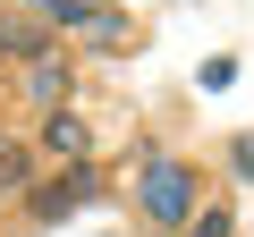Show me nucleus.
Wrapping results in <instances>:
<instances>
[{
	"label": "nucleus",
	"instance_id": "obj_1",
	"mask_svg": "<svg viewBox=\"0 0 254 237\" xmlns=\"http://www.w3.org/2000/svg\"><path fill=\"white\" fill-rule=\"evenodd\" d=\"M203 178H195V161H178V153H153L144 161V178H136V212L153 220V229H187L203 203Z\"/></svg>",
	"mask_w": 254,
	"mask_h": 237
},
{
	"label": "nucleus",
	"instance_id": "obj_2",
	"mask_svg": "<svg viewBox=\"0 0 254 237\" xmlns=\"http://www.w3.org/2000/svg\"><path fill=\"white\" fill-rule=\"evenodd\" d=\"M93 195H102V170H93V161H68L60 178H43V186L26 195V212H34V220H68V212H85Z\"/></svg>",
	"mask_w": 254,
	"mask_h": 237
},
{
	"label": "nucleus",
	"instance_id": "obj_3",
	"mask_svg": "<svg viewBox=\"0 0 254 237\" xmlns=\"http://www.w3.org/2000/svg\"><path fill=\"white\" fill-rule=\"evenodd\" d=\"M68 93H76V59L51 43V51H34L26 59V102H43V110H68Z\"/></svg>",
	"mask_w": 254,
	"mask_h": 237
},
{
	"label": "nucleus",
	"instance_id": "obj_4",
	"mask_svg": "<svg viewBox=\"0 0 254 237\" xmlns=\"http://www.w3.org/2000/svg\"><path fill=\"white\" fill-rule=\"evenodd\" d=\"M43 153H51V161H85V153H93V136H85L76 110H43Z\"/></svg>",
	"mask_w": 254,
	"mask_h": 237
},
{
	"label": "nucleus",
	"instance_id": "obj_5",
	"mask_svg": "<svg viewBox=\"0 0 254 237\" xmlns=\"http://www.w3.org/2000/svg\"><path fill=\"white\" fill-rule=\"evenodd\" d=\"M43 178H34V144H17V136H0V195H34Z\"/></svg>",
	"mask_w": 254,
	"mask_h": 237
},
{
	"label": "nucleus",
	"instance_id": "obj_6",
	"mask_svg": "<svg viewBox=\"0 0 254 237\" xmlns=\"http://www.w3.org/2000/svg\"><path fill=\"white\" fill-rule=\"evenodd\" d=\"M187 237H229V212H220V203H203V212L187 220Z\"/></svg>",
	"mask_w": 254,
	"mask_h": 237
},
{
	"label": "nucleus",
	"instance_id": "obj_7",
	"mask_svg": "<svg viewBox=\"0 0 254 237\" xmlns=\"http://www.w3.org/2000/svg\"><path fill=\"white\" fill-rule=\"evenodd\" d=\"M229 178H254V127H246V136H229Z\"/></svg>",
	"mask_w": 254,
	"mask_h": 237
},
{
	"label": "nucleus",
	"instance_id": "obj_8",
	"mask_svg": "<svg viewBox=\"0 0 254 237\" xmlns=\"http://www.w3.org/2000/svg\"><path fill=\"white\" fill-rule=\"evenodd\" d=\"M237 85V59H203V93H229Z\"/></svg>",
	"mask_w": 254,
	"mask_h": 237
},
{
	"label": "nucleus",
	"instance_id": "obj_9",
	"mask_svg": "<svg viewBox=\"0 0 254 237\" xmlns=\"http://www.w3.org/2000/svg\"><path fill=\"white\" fill-rule=\"evenodd\" d=\"M93 9H110V0H93Z\"/></svg>",
	"mask_w": 254,
	"mask_h": 237
},
{
	"label": "nucleus",
	"instance_id": "obj_10",
	"mask_svg": "<svg viewBox=\"0 0 254 237\" xmlns=\"http://www.w3.org/2000/svg\"><path fill=\"white\" fill-rule=\"evenodd\" d=\"M0 51H9V43H0Z\"/></svg>",
	"mask_w": 254,
	"mask_h": 237
}]
</instances>
